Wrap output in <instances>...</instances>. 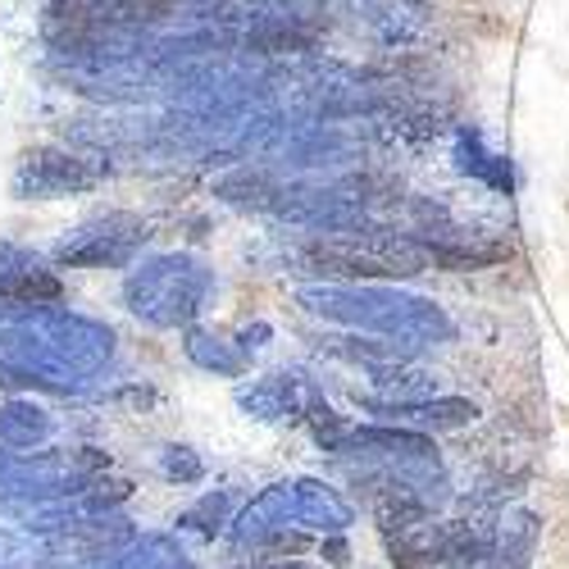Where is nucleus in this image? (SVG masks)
Returning a JSON list of instances; mask_svg holds the SVG:
<instances>
[{"mask_svg":"<svg viewBox=\"0 0 569 569\" xmlns=\"http://www.w3.org/2000/svg\"><path fill=\"white\" fill-rule=\"evenodd\" d=\"M310 260L323 273H338V278H401V273H419L423 256L410 242H397V237H383V242H319L310 247Z\"/></svg>","mask_w":569,"mask_h":569,"instance_id":"nucleus-1","label":"nucleus"},{"mask_svg":"<svg viewBox=\"0 0 569 569\" xmlns=\"http://www.w3.org/2000/svg\"><path fill=\"white\" fill-rule=\"evenodd\" d=\"M164 469L173 473V479H197V473H201V465H197V460H187L182 451H178V456H169V460H164Z\"/></svg>","mask_w":569,"mask_h":569,"instance_id":"nucleus-2","label":"nucleus"}]
</instances>
